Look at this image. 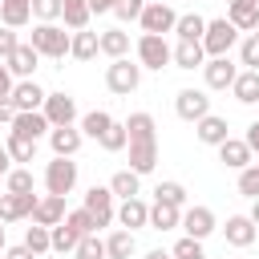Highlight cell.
I'll use <instances>...</instances> for the list:
<instances>
[{
  "mask_svg": "<svg viewBox=\"0 0 259 259\" xmlns=\"http://www.w3.org/2000/svg\"><path fill=\"white\" fill-rule=\"evenodd\" d=\"M69 40H73V32H65L61 24H32V40L28 45L49 61H65L69 57Z\"/></svg>",
  "mask_w": 259,
  "mask_h": 259,
  "instance_id": "cell-1",
  "label": "cell"
},
{
  "mask_svg": "<svg viewBox=\"0 0 259 259\" xmlns=\"http://www.w3.org/2000/svg\"><path fill=\"white\" fill-rule=\"evenodd\" d=\"M235 45H239V28H235L227 16L206 20V32H202V53H206V57H231Z\"/></svg>",
  "mask_w": 259,
  "mask_h": 259,
  "instance_id": "cell-2",
  "label": "cell"
},
{
  "mask_svg": "<svg viewBox=\"0 0 259 259\" xmlns=\"http://www.w3.org/2000/svg\"><path fill=\"white\" fill-rule=\"evenodd\" d=\"M105 85H109V93L130 97V93L142 85V65H138V61H130V57L109 61V65H105Z\"/></svg>",
  "mask_w": 259,
  "mask_h": 259,
  "instance_id": "cell-3",
  "label": "cell"
},
{
  "mask_svg": "<svg viewBox=\"0 0 259 259\" xmlns=\"http://www.w3.org/2000/svg\"><path fill=\"white\" fill-rule=\"evenodd\" d=\"M73 186H77V162L73 158H53L49 166H45V194H73Z\"/></svg>",
  "mask_w": 259,
  "mask_h": 259,
  "instance_id": "cell-4",
  "label": "cell"
},
{
  "mask_svg": "<svg viewBox=\"0 0 259 259\" xmlns=\"http://www.w3.org/2000/svg\"><path fill=\"white\" fill-rule=\"evenodd\" d=\"M174 20H178V12H174L166 0H146V8H142V16H138L142 32H154V36L174 32Z\"/></svg>",
  "mask_w": 259,
  "mask_h": 259,
  "instance_id": "cell-5",
  "label": "cell"
},
{
  "mask_svg": "<svg viewBox=\"0 0 259 259\" xmlns=\"http://www.w3.org/2000/svg\"><path fill=\"white\" fill-rule=\"evenodd\" d=\"M40 113H45V121L57 130V125H77V97L73 93H49L45 97V105H40Z\"/></svg>",
  "mask_w": 259,
  "mask_h": 259,
  "instance_id": "cell-6",
  "label": "cell"
},
{
  "mask_svg": "<svg viewBox=\"0 0 259 259\" xmlns=\"http://www.w3.org/2000/svg\"><path fill=\"white\" fill-rule=\"evenodd\" d=\"M81 206L89 210V219H93V227H97V231H101V227H109V223H113V214H117V202H113L109 186H89Z\"/></svg>",
  "mask_w": 259,
  "mask_h": 259,
  "instance_id": "cell-7",
  "label": "cell"
},
{
  "mask_svg": "<svg viewBox=\"0 0 259 259\" xmlns=\"http://www.w3.org/2000/svg\"><path fill=\"white\" fill-rule=\"evenodd\" d=\"M138 65H142V69H166V65H170V45H166V36L142 32V36H138Z\"/></svg>",
  "mask_w": 259,
  "mask_h": 259,
  "instance_id": "cell-8",
  "label": "cell"
},
{
  "mask_svg": "<svg viewBox=\"0 0 259 259\" xmlns=\"http://www.w3.org/2000/svg\"><path fill=\"white\" fill-rule=\"evenodd\" d=\"M174 113L182 117V121H198V117H206L210 113V97H206V89H178L174 93Z\"/></svg>",
  "mask_w": 259,
  "mask_h": 259,
  "instance_id": "cell-9",
  "label": "cell"
},
{
  "mask_svg": "<svg viewBox=\"0 0 259 259\" xmlns=\"http://www.w3.org/2000/svg\"><path fill=\"white\" fill-rule=\"evenodd\" d=\"M8 73H12V81H32V73H36V65H40V53L28 45V40H20L12 53H8Z\"/></svg>",
  "mask_w": 259,
  "mask_h": 259,
  "instance_id": "cell-10",
  "label": "cell"
},
{
  "mask_svg": "<svg viewBox=\"0 0 259 259\" xmlns=\"http://www.w3.org/2000/svg\"><path fill=\"white\" fill-rule=\"evenodd\" d=\"M235 77H239V65H235L231 57H206V65H202L206 89H231Z\"/></svg>",
  "mask_w": 259,
  "mask_h": 259,
  "instance_id": "cell-11",
  "label": "cell"
},
{
  "mask_svg": "<svg viewBox=\"0 0 259 259\" xmlns=\"http://www.w3.org/2000/svg\"><path fill=\"white\" fill-rule=\"evenodd\" d=\"M178 227L186 231V239H198V243H202V239H206L219 223H214V210H210V206H186Z\"/></svg>",
  "mask_w": 259,
  "mask_h": 259,
  "instance_id": "cell-12",
  "label": "cell"
},
{
  "mask_svg": "<svg viewBox=\"0 0 259 259\" xmlns=\"http://www.w3.org/2000/svg\"><path fill=\"white\" fill-rule=\"evenodd\" d=\"M45 97H49V93H45L36 81H16L12 93H8V101H12L16 113H36V109L45 105Z\"/></svg>",
  "mask_w": 259,
  "mask_h": 259,
  "instance_id": "cell-13",
  "label": "cell"
},
{
  "mask_svg": "<svg viewBox=\"0 0 259 259\" xmlns=\"http://www.w3.org/2000/svg\"><path fill=\"white\" fill-rule=\"evenodd\" d=\"M36 198L40 194H0V223H20V219H32L36 210Z\"/></svg>",
  "mask_w": 259,
  "mask_h": 259,
  "instance_id": "cell-14",
  "label": "cell"
},
{
  "mask_svg": "<svg viewBox=\"0 0 259 259\" xmlns=\"http://www.w3.org/2000/svg\"><path fill=\"white\" fill-rule=\"evenodd\" d=\"M170 65H174V69H186V73H194V69H202V65H206V53H202V40H178V45L170 49Z\"/></svg>",
  "mask_w": 259,
  "mask_h": 259,
  "instance_id": "cell-15",
  "label": "cell"
},
{
  "mask_svg": "<svg viewBox=\"0 0 259 259\" xmlns=\"http://www.w3.org/2000/svg\"><path fill=\"white\" fill-rule=\"evenodd\" d=\"M49 121H45V113L36 109V113H16L12 117V125H8V134H16V138H28V142H40V138H49Z\"/></svg>",
  "mask_w": 259,
  "mask_h": 259,
  "instance_id": "cell-16",
  "label": "cell"
},
{
  "mask_svg": "<svg viewBox=\"0 0 259 259\" xmlns=\"http://www.w3.org/2000/svg\"><path fill=\"white\" fill-rule=\"evenodd\" d=\"M81 142H85V134H81L77 125H57V130H49L53 158H73V154L81 150Z\"/></svg>",
  "mask_w": 259,
  "mask_h": 259,
  "instance_id": "cell-17",
  "label": "cell"
},
{
  "mask_svg": "<svg viewBox=\"0 0 259 259\" xmlns=\"http://www.w3.org/2000/svg\"><path fill=\"white\" fill-rule=\"evenodd\" d=\"M65 214H69V206H65L61 194H40L36 210H32V223L36 227H57V223H65Z\"/></svg>",
  "mask_w": 259,
  "mask_h": 259,
  "instance_id": "cell-18",
  "label": "cell"
},
{
  "mask_svg": "<svg viewBox=\"0 0 259 259\" xmlns=\"http://www.w3.org/2000/svg\"><path fill=\"white\" fill-rule=\"evenodd\" d=\"M194 138H198L202 146H223V142L231 138V130H227V117H219V113H206V117H198V121H194Z\"/></svg>",
  "mask_w": 259,
  "mask_h": 259,
  "instance_id": "cell-19",
  "label": "cell"
},
{
  "mask_svg": "<svg viewBox=\"0 0 259 259\" xmlns=\"http://www.w3.org/2000/svg\"><path fill=\"white\" fill-rule=\"evenodd\" d=\"M125 150H130V166L125 170H134L138 178H146L158 166V142H130Z\"/></svg>",
  "mask_w": 259,
  "mask_h": 259,
  "instance_id": "cell-20",
  "label": "cell"
},
{
  "mask_svg": "<svg viewBox=\"0 0 259 259\" xmlns=\"http://www.w3.org/2000/svg\"><path fill=\"white\" fill-rule=\"evenodd\" d=\"M227 20L239 32H255L259 28V4L255 0H227Z\"/></svg>",
  "mask_w": 259,
  "mask_h": 259,
  "instance_id": "cell-21",
  "label": "cell"
},
{
  "mask_svg": "<svg viewBox=\"0 0 259 259\" xmlns=\"http://www.w3.org/2000/svg\"><path fill=\"white\" fill-rule=\"evenodd\" d=\"M219 150V162L227 166V170H243V166H251L255 162V154L247 150V142L243 138H227L223 146H214Z\"/></svg>",
  "mask_w": 259,
  "mask_h": 259,
  "instance_id": "cell-22",
  "label": "cell"
},
{
  "mask_svg": "<svg viewBox=\"0 0 259 259\" xmlns=\"http://www.w3.org/2000/svg\"><path fill=\"white\" fill-rule=\"evenodd\" d=\"M125 138H130V142H158V125H154V113H146V109L130 113V117H125ZM130 142H125V146H130Z\"/></svg>",
  "mask_w": 259,
  "mask_h": 259,
  "instance_id": "cell-23",
  "label": "cell"
},
{
  "mask_svg": "<svg viewBox=\"0 0 259 259\" xmlns=\"http://www.w3.org/2000/svg\"><path fill=\"white\" fill-rule=\"evenodd\" d=\"M125 231H142L146 223H150V202H142V198H125L121 206H117V214H113Z\"/></svg>",
  "mask_w": 259,
  "mask_h": 259,
  "instance_id": "cell-24",
  "label": "cell"
},
{
  "mask_svg": "<svg viewBox=\"0 0 259 259\" xmlns=\"http://www.w3.org/2000/svg\"><path fill=\"white\" fill-rule=\"evenodd\" d=\"M223 235H227V243H231V247H251V243H255V235H259V227H255L247 214H231V219H227V227H223Z\"/></svg>",
  "mask_w": 259,
  "mask_h": 259,
  "instance_id": "cell-25",
  "label": "cell"
},
{
  "mask_svg": "<svg viewBox=\"0 0 259 259\" xmlns=\"http://www.w3.org/2000/svg\"><path fill=\"white\" fill-rule=\"evenodd\" d=\"M97 53H105L109 61L130 57V32H125V28H105V32H97Z\"/></svg>",
  "mask_w": 259,
  "mask_h": 259,
  "instance_id": "cell-26",
  "label": "cell"
},
{
  "mask_svg": "<svg viewBox=\"0 0 259 259\" xmlns=\"http://www.w3.org/2000/svg\"><path fill=\"white\" fill-rule=\"evenodd\" d=\"M138 251V239H134V231H125V227H117L109 239H105V259H130Z\"/></svg>",
  "mask_w": 259,
  "mask_h": 259,
  "instance_id": "cell-27",
  "label": "cell"
},
{
  "mask_svg": "<svg viewBox=\"0 0 259 259\" xmlns=\"http://www.w3.org/2000/svg\"><path fill=\"white\" fill-rule=\"evenodd\" d=\"M231 93H235V101H243V105H259V73L239 69V77H235Z\"/></svg>",
  "mask_w": 259,
  "mask_h": 259,
  "instance_id": "cell-28",
  "label": "cell"
},
{
  "mask_svg": "<svg viewBox=\"0 0 259 259\" xmlns=\"http://www.w3.org/2000/svg\"><path fill=\"white\" fill-rule=\"evenodd\" d=\"M89 0H61V20H65V28H73V32H81V28H89Z\"/></svg>",
  "mask_w": 259,
  "mask_h": 259,
  "instance_id": "cell-29",
  "label": "cell"
},
{
  "mask_svg": "<svg viewBox=\"0 0 259 259\" xmlns=\"http://www.w3.org/2000/svg\"><path fill=\"white\" fill-rule=\"evenodd\" d=\"M32 20V4H20V0H0V24L4 28H24Z\"/></svg>",
  "mask_w": 259,
  "mask_h": 259,
  "instance_id": "cell-30",
  "label": "cell"
},
{
  "mask_svg": "<svg viewBox=\"0 0 259 259\" xmlns=\"http://www.w3.org/2000/svg\"><path fill=\"white\" fill-rule=\"evenodd\" d=\"M109 194L121 198V202H125V198H138V194H142V178H138L134 170H117V174L109 178Z\"/></svg>",
  "mask_w": 259,
  "mask_h": 259,
  "instance_id": "cell-31",
  "label": "cell"
},
{
  "mask_svg": "<svg viewBox=\"0 0 259 259\" xmlns=\"http://www.w3.org/2000/svg\"><path fill=\"white\" fill-rule=\"evenodd\" d=\"M182 223V210L178 206H166V202H150V231H174Z\"/></svg>",
  "mask_w": 259,
  "mask_h": 259,
  "instance_id": "cell-32",
  "label": "cell"
},
{
  "mask_svg": "<svg viewBox=\"0 0 259 259\" xmlns=\"http://www.w3.org/2000/svg\"><path fill=\"white\" fill-rule=\"evenodd\" d=\"M113 125V117L105 113V109H89V113H81V121H77V130L85 134V138H93V142H101V134Z\"/></svg>",
  "mask_w": 259,
  "mask_h": 259,
  "instance_id": "cell-33",
  "label": "cell"
},
{
  "mask_svg": "<svg viewBox=\"0 0 259 259\" xmlns=\"http://www.w3.org/2000/svg\"><path fill=\"white\" fill-rule=\"evenodd\" d=\"M154 202H166V206L186 210V186H182V182H174V178H166V182H158V186H154Z\"/></svg>",
  "mask_w": 259,
  "mask_h": 259,
  "instance_id": "cell-34",
  "label": "cell"
},
{
  "mask_svg": "<svg viewBox=\"0 0 259 259\" xmlns=\"http://www.w3.org/2000/svg\"><path fill=\"white\" fill-rule=\"evenodd\" d=\"M77 243H81V235H77L69 223H57V227H49V251L65 255V251H73Z\"/></svg>",
  "mask_w": 259,
  "mask_h": 259,
  "instance_id": "cell-35",
  "label": "cell"
},
{
  "mask_svg": "<svg viewBox=\"0 0 259 259\" xmlns=\"http://www.w3.org/2000/svg\"><path fill=\"white\" fill-rule=\"evenodd\" d=\"M174 32H178V40H202L206 20H202L198 12H182V16L174 20Z\"/></svg>",
  "mask_w": 259,
  "mask_h": 259,
  "instance_id": "cell-36",
  "label": "cell"
},
{
  "mask_svg": "<svg viewBox=\"0 0 259 259\" xmlns=\"http://www.w3.org/2000/svg\"><path fill=\"white\" fill-rule=\"evenodd\" d=\"M69 57H77V61H93V57H97V32H89V28L73 32V40H69Z\"/></svg>",
  "mask_w": 259,
  "mask_h": 259,
  "instance_id": "cell-37",
  "label": "cell"
},
{
  "mask_svg": "<svg viewBox=\"0 0 259 259\" xmlns=\"http://www.w3.org/2000/svg\"><path fill=\"white\" fill-rule=\"evenodd\" d=\"M4 150H8V158L12 162H36V142H28V138H16V134H8V142H4Z\"/></svg>",
  "mask_w": 259,
  "mask_h": 259,
  "instance_id": "cell-38",
  "label": "cell"
},
{
  "mask_svg": "<svg viewBox=\"0 0 259 259\" xmlns=\"http://www.w3.org/2000/svg\"><path fill=\"white\" fill-rule=\"evenodd\" d=\"M4 190L8 194H32V170L28 166H12L8 178H4Z\"/></svg>",
  "mask_w": 259,
  "mask_h": 259,
  "instance_id": "cell-39",
  "label": "cell"
},
{
  "mask_svg": "<svg viewBox=\"0 0 259 259\" xmlns=\"http://www.w3.org/2000/svg\"><path fill=\"white\" fill-rule=\"evenodd\" d=\"M77 259H105V239L93 231V235H81V243L73 247Z\"/></svg>",
  "mask_w": 259,
  "mask_h": 259,
  "instance_id": "cell-40",
  "label": "cell"
},
{
  "mask_svg": "<svg viewBox=\"0 0 259 259\" xmlns=\"http://www.w3.org/2000/svg\"><path fill=\"white\" fill-rule=\"evenodd\" d=\"M125 142H130V138H125V121H113V125L101 134V142H97V146H101L105 154H117V150H125Z\"/></svg>",
  "mask_w": 259,
  "mask_h": 259,
  "instance_id": "cell-41",
  "label": "cell"
},
{
  "mask_svg": "<svg viewBox=\"0 0 259 259\" xmlns=\"http://www.w3.org/2000/svg\"><path fill=\"white\" fill-rule=\"evenodd\" d=\"M239 194L243 198H259V162H251V166L239 170Z\"/></svg>",
  "mask_w": 259,
  "mask_h": 259,
  "instance_id": "cell-42",
  "label": "cell"
},
{
  "mask_svg": "<svg viewBox=\"0 0 259 259\" xmlns=\"http://www.w3.org/2000/svg\"><path fill=\"white\" fill-rule=\"evenodd\" d=\"M24 247H28V251L40 259V255L49 251V227H36V223H32V227L24 231Z\"/></svg>",
  "mask_w": 259,
  "mask_h": 259,
  "instance_id": "cell-43",
  "label": "cell"
},
{
  "mask_svg": "<svg viewBox=\"0 0 259 259\" xmlns=\"http://www.w3.org/2000/svg\"><path fill=\"white\" fill-rule=\"evenodd\" d=\"M239 65L251 69V73H259V40L255 36H243L239 40Z\"/></svg>",
  "mask_w": 259,
  "mask_h": 259,
  "instance_id": "cell-44",
  "label": "cell"
},
{
  "mask_svg": "<svg viewBox=\"0 0 259 259\" xmlns=\"http://www.w3.org/2000/svg\"><path fill=\"white\" fill-rule=\"evenodd\" d=\"M32 16H36V24H57L61 20V0H32Z\"/></svg>",
  "mask_w": 259,
  "mask_h": 259,
  "instance_id": "cell-45",
  "label": "cell"
},
{
  "mask_svg": "<svg viewBox=\"0 0 259 259\" xmlns=\"http://www.w3.org/2000/svg\"><path fill=\"white\" fill-rule=\"evenodd\" d=\"M170 259H206V251H202V243L198 239H178L174 247H170Z\"/></svg>",
  "mask_w": 259,
  "mask_h": 259,
  "instance_id": "cell-46",
  "label": "cell"
},
{
  "mask_svg": "<svg viewBox=\"0 0 259 259\" xmlns=\"http://www.w3.org/2000/svg\"><path fill=\"white\" fill-rule=\"evenodd\" d=\"M65 223H69V227H73V231H77V235H93V231H97V227H93V219H89V210H85V206H77V210H69V214H65Z\"/></svg>",
  "mask_w": 259,
  "mask_h": 259,
  "instance_id": "cell-47",
  "label": "cell"
},
{
  "mask_svg": "<svg viewBox=\"0 0 259 259\" xmlns=\"http://www.w3.org/2000/svg\"><path fill=\"white\" fill-rule=\"evenodd\" d=\"M142 8H146V0H117V4H113V16H117L121 24H130V20L142 16Z\"/></svg>",
  "mask_w": 259,
  "mask_h": 259,
  "instance_id": "cell-48",
  "label": "cell"
},
{
  "mask_svg": "<svg viewBox=\"0 0 259 259\" xmlns=\"http://www.w3.org/2000/svg\"><path fill=\"white\" fill-rule=\"evenodd\" d=\"M20 45V36H16V28H4L0 24V61H8V53Z\"/></svg>",
  "mask_w": 259,
  "mask_h": 259,
  "instance_id": "cell-49",
  "label": "cell"
},
{
  "mask_svg": "<svg viewBox=\"0 0 259 259\" xmlns=\"http://www.w3.org/2000/svg\"><path fill=\"white\" fill-rule=\"evenodd\" d=\"M243 142H247V150H251V154H259V117H255V121L247 125V134H243Z\"/></svg>",
  "mask_w": 259,
  "mask_h": 259,
  "instance_id": "cell-50",
  "label": "cell"
},
{
  "mask_svg": "<svg viewBox=\"0 0 259 259\" xmlns=\"http://www.w3.org/2000/svg\"><path fill=\"white\" fill-rule=\"evenodd\" d=\"M4 259H36V255H32L24 243H16V247H4Z\"/></svg>",
  "mask_w": 259,
  "mask_h": 259,
  "instance_id": "cell-51",
  "label": "cell"
},
{
  "mask_svg": "<svg viewBox=\"0 0 259 259\" xmlns=\"http://www.w3.org/2000/svg\"><path fill=\"white\" fill-rule=\"evenodd\" d=\"M12 85H16V81H12V73H8V65L0 61V97H8V93H12Z\"/></svg>",
  "mask_w": 259,
  "mask_h": 259,
  "instance_id": "cell-52",
  "label": "cell"
},
{
  "mask_svg": "<svg viewBox=\"0 0 259 259\" xmlns=\"http://www.w3.org/2000/svg\"><path fill=\"white\" fill-rule=\"evenodd\" d=\"M12 117H16L12 101H8V97H0V125H12Z\"/></svg>",
  "mask_w": 259,
  "mask_h": 259,
  "instance_id": "cell-53",
  "label": "cell"
},
{
  "mask_svg": "<svg viewBox=\"0 0 259 259\" xmlns=\"http://www.w3.org/2000/svg\"><path fill=\"white\" fill-rule=\"evenodd\" d=\"M113 4H117V0H89V12H93V16H101V12H113Z\"/></svg>",
  "mask_w": 259,
  "mask_h": 259,
  "instance_id": "cell-54",
  "label": "cell"
},
{
  "mask_svg": "<svg viewBox=\"0 0 259 259\" xmlns=\"http://www.w3.org/2000/svg\"><path fill=\"white\" fill-rule=\"evenodd\" d=\"M8 170H12V158H8V150H4V146H0V182H4V178H8Z\"/></svg>",
  "mask_w": 259,
  "mask_h": 259,
  "instance_id": "cell-55",
  "label": "cell"
},
{
  "mask_svg": "<svg viewBox=\"0 0 259 259\" xmlns=\"http://www.w3.org/2000/svg\"><path fill=\"white\" fill-rule=\"evenodd\" d=\"M247 219H251V223L259 227V198H251V210H247Z\"/></svg>",
  "mask_w": 259,
  "mask_h": 259,
  "instance_id": "cell-56",
  "label": "cell"
},
{
  "mask_svg": "<svg viewBox=\"0 0 259 259\" xmlns=\"http://www.w3.org/2000/svg\"><path fill=\"white\" fill-rule=\"evenodd\" d=\"M146 259H170V251H162V247H154V251H146Z\"/></svg>",
  "mask_w": 259,
  "mask_h": 259,
  "instance_id": "cell-57",
  "label": "cell"
},
{
  "mask_svg": "<svg viewBox=\"0 0 259 259\" xmlns=\"http://www.w3.org/2000/svg\"><path fill=\"white\" fill-rule=\"evenodd\" d=\"M4 247H8V239H4V223H0V255H4Z\"/></svg>",
  "mask_w": 259,
  "mask_h": 259,
  "instance_id": "cell-58",
  "label": "cell"
},
{
  "mask_svg": "<svg viewBox=\"0 0 259 259\" xmlns=\"http://www.w3.org/2000/svg\"><path fill=\"white\" fill-rule=\"evenodd\" d=\"M251 36H255V40H259V28H255V32H251Z\"/></svg>",
  "mask_w": 259,
  "mask_h": 259,
  "instance_id": "cell-59",
  "label": "cell"
},
{
  "mask_svg": "<svg viewBox=\"0 0 259 259\" xmlns=\"http://www.w3.org/2000/svg\"><path fill=\"white\" fill-rule=\"evenodd\" d=\"M20 4H32V0H20Z\"/></svg>",
  "mask_w": 259,
  "mask_h": 259,
  "instance_id": "cell-60",
  "label": "cell"
},
{
  "mask_svg": "<svg viewBox=\"0 0 259 259\" xmlns=\"http://www.w3.org/2000/svg\"><path fill=\"white\" fill-rule=\"evenodd\" d=\"M255 4H259V0H255Z\"/></svg>",
  "mask_w": 259,
  "mask_h": 259,
  "instance_id": "cell-61",
  "label": "cell"
}]
</instances>
